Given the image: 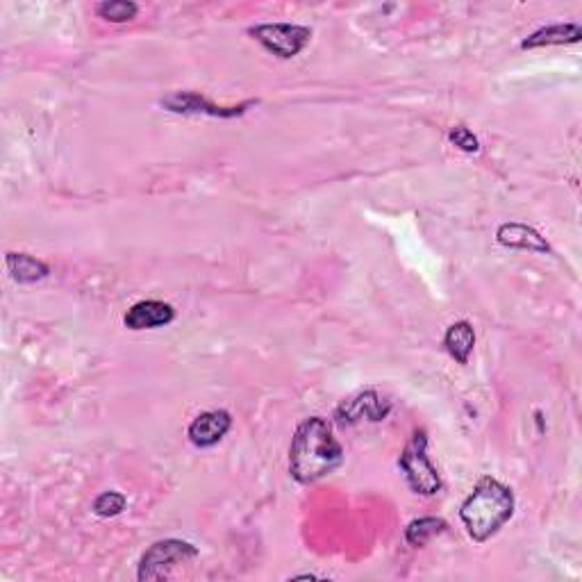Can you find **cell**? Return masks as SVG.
<instances>
[{
    "label": "cell",
    "mask_w": 582,
    "mask_h": 582,
    "mask_svg": "<svg viewBox=\"0 0 582 582\" xmlns=\"http://www.w3.org/2000/svg\"><path fill=\"white\" fill-rule=\"evenodd\" d=\"M344 462V448L337 442L326 419L310 417L296 428L289 446V473L301 485L330 476Z\"/></svg>",
    "instance_id": "1"
},
{
    "label": "cell",
    "mask_w": 582,
    "mask_h": 582,
    "mask_svg": "<svg viewBox=\"0 0 582 582\" xmlns=\"http://www.w3.org/2000/svg\"><path fill=\"white\" fill-rule=\"evenodd\" d=\"M514 517L512 489L496 478H480L460 507V519L473 542H487Z\"/></svg>",
    "instance_id": "2"
},
{
    "label": "cell",
    "mask_w": 582,
    "mask_h": 582,
    "mask_svg": "<svg viewBox=\"0 0 582 582\" xmlns=\"http://www.w3.org/2000/svg\"><path fill=\"white\" fill-rule=\"evenodd\" d=\"M398 467H401L405 482L410 485L414 494L419 496H435L442 492V478L430 462L428 455V432L417 430L407 442L405 451L398 457Z\"/></svg>",
    "instance_id": "3"
},
{
    "label": "cell",
    "mask_w": 582,
    "mask_h": 582,
    "mask_svg": "<svg viewBox=\"0 0 582 582\" xmlns=\"http://www.w3.org/2000/svg\"><path fill=\"white\" fill-rule=\"evenodd\" d=\"M248 35L278 60H294L310 44L312 30L296 26V23H260V26L248 28Z\"/></svg>",
    "instance_id": "4"
},
{
    "label": "cell",
    "mask_w": 582,
    "mask_h": 582,
    "mask_svg": "<svg viewBox=\"0 0 582 582\" xmlns=\"http://www.w3.org/2000/svg\"><path fill=\"white\" fill-rule=\"evenodd\" d=\"M198 557V548L182 539H162L155 542L148 551L141 555L139 560V580H162L169 576V571L178 564H185L187 560Z\"/></svg>",
    "instance_id": "5"
},
{
    "label": "cell",
    "mask_w": 582,
    "mask_h": 582,
    "mask_svg": "<svg viewBox=\"0 0 582 582\" xmlns=\"http://www.w3.org/2000/svg\"><path fill=\"white\" fill-rule=\"evenodd\" d=\"M160 105L171 114H187V116L203 114V116H212V119H239V116H244L251 107H255L257 101L221 107L212 103L210 98H205L203 94H196V91H173V94L162 98Z\"/></svg>",
    "instance_id": "6"
},
{
    "label": "cell",
    "mask_w": 582,
    "mask_h": 582,
    "mask_svg": "<svg viewBox=\"0 0 582 582\" xmlns=\"http://www.w3.org/2000/svg\"><path fill=\"white\" fill-rule=\"evenodd\" d=\"M392 412V403L385 401L380 394L367 389V392H360L337 407L335 419L342 428H351L360 421H382L387 419V414Z\"/></svg>",
    "instance_id": "7"
},
{
    "label": "cell",
    "mask_w": 582,
    "mask_h": 582,
    "mask_svg": "<svg viewBox=\"0 0 582 582\" xmlns=\"http://www.w3.org/2000/svg\"><path fill=\"white\" fill-rule=\"evenodd\" d=\"M232 428V417L226 410H210L198 414V417L189 423L187 437L196 448H212L228 435Z\"/></svg>",
    "instance_id": "8"
},
{
    "label": "cell",
    "mask_w": 582,
    "mask_h": 582,
    "mask_svg": "<svg viewBox=\"0 0 582 582\" xmlns=\"http://www.w3.org/2000/svg\"><path fill=\"white\" fill-rule=\"evenodd\" d=\"M176 319V310L164 301H139L128 310L123 323L128 330H155L164 328Z\"/></svg>",
    "instance_id": "9"
},
{
    "label": "cell",
    "mask_w": 582,
    "mask_h": 582,
    "mask_svg": "<svg viewBox=\"0 0 582 582\" xmlns=\"http://www.w3.org/2000/svg\"><path fill=\"white\" fill-rule=\"evenodd\" d=\"M496 241L505 248H514V251L553 253L551 244H548L535 228L523 226V223H503V226L496 230Z\"/></svg>",
    "instance_id": "10"
},
{
    "label": "cell",
    "mask_w": 582,
    "mask_h": 582,
    "mask_svg": "<svg viewBox=\"0 0 582 582\" xmlns=\"http://www.w3.org/2000/svg\"><path fill=\"white\" fill-rule=\"evenodd\" d=\"M582 39V28L578 23H557V26H546L532 32L528 39L521 41L523 51H532V48H546V46H569L578 44Z\"/></svg>",
    "instance_id": "11"
},
{
    "label": "cell",
    "mask_w": 582,
    "mask_h": 582,
    "mask_svg": "<svg viewBox=\"0 0 582 582\" xmlns=\"http://www.w3.org/2000/svg\"><path fill=\"white\" fill-rule=\"evenodd\" d=\"M5 264L10 276L19 282V285H35V282L48 278V273H51L46 262H41L28 253H7Z\"/></svg>",
    "instance_id": "12"
},
{
    "label": "cell",
    "mask_w": 582,
    "mask_h": 582,
    "mask_svg": "<svg viewBox=\"0 0 582 582\" xmlns=\"http://www.w3.org/2000/svg\"><path fill=\"white\" fill-rule=\"evenodd\" d=\"M444 346L448 355L453 357L457 364H469V357L476 346V332L469 321H455L453 326H448L444 335Z\"/></svg>",
    "instance_id": "13"
},
{
    "label": "cell",
    "mask_w": 582,
    "mask_h": 582,
    "mask_svg": "<svg viewBox=\"0 0 582 582\" xmlns=\"http://www.w3.org/2000/svg\"><path fill=\"white\" fill-rule=\"evenodd\" d=\"M446 530H448V523L444 519L421 517V519H414L410 526L405 528V539L410 546L421 548V546H426L432 537L444 535Z\"/></svg>",
    "instance_id": "14"
},
{
    "label": "cell",
    "mask_w": 582,
    "mask_h": 582,
    "mask_svg": "<svg viewBox=\"0 0 582 582\" xmlns=\"http://www.w3.org/2000/svg\"><path fill=\"white\" fill-rule=\"evenodd\" d=\"M96 12L101 19L110 23H128L132 19H137L139 5L132 3V0H107L96 7Z\"/></svg>",
    "instance_id": "15"
},
{
    "label": "cell",
    "mask_w": 582,
    "mask_h": 582,
    "mask_svg": "<svg viewBox=\"0 0 582 582\" xmlns=\"http://www.w3.org/2000/svg\"><path fill=\"white\" fill-rule=\"evenodd\" d=\"M126 505H128V498L121 492H103L96 498L94 505H91V510H94L96 517L112 519V517H119V514L126 510Z\"/></svg>",
    "instance_id": "16"
},
{
    "label": "cell",
    "mask_w": 582,
    "mask_h": 582,
    "mask_svg": "<svg viewBox=\"0 0 582 582\" xmlns=\"http://www.w3.org/2000/svg\"><path fill=\"white\" fill-rule=\"evenodd\" d=\"M448 141L455 148H460L464 153H478L480 151V141L478 137L467 126H453L451 132H448Z\"/></svg>",
    "instance_id": "17"
}]
</instances>
